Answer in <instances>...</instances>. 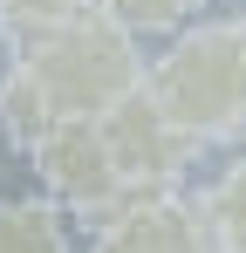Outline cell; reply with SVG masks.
Instances as JSON below:
<instances>
[{"label":"cell","mask_w":246,"mask_h":253,"mask_svg":"<svg viewBox=\"0 0 246 253\" xmlns=\"http://www.w3.org/2000/svg\"><path fill=\"white\" fill-rule=\"evenodd\" d=\"M144 89L192 137H240L246 130V21H199L158 62H144Z\"/></svg>","instance_id":"cell-1"},{"label":"cell","mask_w":246,"mask_h":253,"mask_svg":"<svg viewBox=\"0 0 246 253\" xmlns=\"http://www.w3.org/2000/svg\"><path fill=\"white\" fill-rule=\"evenodd\" d=\"M21 62L41 76V89L55 96L62 117H103L110 103H123L130 89L144 83V55L130 42V28L110 21L103 7H89L76 21L21 42Z\"/></svg>","instance_id":"cell-2"},{"label":"cell","mask_w":246,"mask_h":253,"mask_svg":"<svg viewBox=\"0 0 246 253\" xmlns=\"http://www.w3.org/2000/svg\"><path fill=\"white\" fill-rule=\"evenodd\" d=\"M103 137H110V151H117L123 192H158V185H171L178 171L192 165V151H199V137L178 124L144 83L130 89L123 103L103 110Z\"/></svg>","instance_id":"cell-3"},{"label":"cell","mask_w":246,"mask_h":253,"mask_svg":"<svg viewBox=\"0 0 246 253\" xmlns=\"http://www.w3.org/2000/svg\"><path fill=\"white\" fill-rule=\"evenodd\" d=\"M89 253H219V240L205 226V206L158 185V192H123L117 206H103Z\"/></svg>","instance_id":"cell-4"},{"label":"cell","mask_w":246,"mask_h":253,"mask_svg":"<svg viewBox=\"0 0 246 253\" xmlns=\"http://www.w3.org/2000/svg\"><path fill=\"white\" fill-rule=\"evenodd\" d=\"M28 158H35L48 199H62L76 212H103L123 199V171H117L110 137H103V117H62Z\"/></svg>","instance_id":"cell-5"},{"label":"cell","mask_w":246,"mask_h":253,"mask_svg":"<svg viewBox=\"0 0 246 253\" xmlns=\"http://www.w3.org/2000/svg\"><path fill=\"white\" fill-rule=\"evenodd\" d=\"M55 124H62L55 96L41 89V76L28 62H14V69L0 76V130H7V144H14V151H35Z\"/></svg>","instance_id":"cell-6"},{"label":"cell","mask_w":246,"mask_h":253,"mask_svg":"<svg viewBox=\"0 0 246 253\" xmlns=\"http://www.w3.org/2000/svg\"><path fill=\"white\" fill-rule=\"evenodd\" d=\"M0 253H69L62 199H0Z\"/></svg>","instance_id":"cell-7"},{"label":"cell","mask_w":246,"mask_h":253,"mask_svg":"<svg viewBox=\"0 0 246 253\" xmlns=\"http://www.w3.org/2000/svg\"><path fill=\"white\" fill-rule=\"evenodd\" d=\"M199 206H205V226H212L219 253H246V158L219 171V185L205 192Z\"/></svg>","instance_id":"cell-8"},{"label":"cell","mask_w":246,"mask_h":253,"mask_svg":"<svg viewBox=\"0 0 246 253\" xmlns=\"http://www.w3.org/2000/svg\"><path fill=\"white\" fill-rule=\"evenodd\" d=\"M89 7H96V0H0V21L14 28V42H35V35L76 21V14H89Z\"/></svg>","instance_id":"cell-9"},{"label":"cell","mask_w":246,"mask_h":253,"mask_svg":"<svg viewBox=\"0 0 246 253\" xmlns=\"http://www.w3.org/2000/svg\"><path fill=\"white\" fill-rule=\"evenodd\" d=\"M110 21H123L130 35H158V28H178L192 7H205V0H96Z\"/></svg>","instance_id":"cell-10"}]
</instances>
